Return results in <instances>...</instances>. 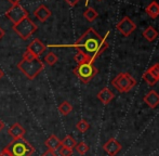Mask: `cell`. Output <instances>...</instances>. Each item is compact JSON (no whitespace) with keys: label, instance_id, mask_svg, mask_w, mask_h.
Returning a JSON list of instances; mask_svg holds the SVG:
<instances>
[{"label":"cell","instance_id":"6da1fadb","mask_svg":"<svg viewBox=\"0 0 159 156\" xmlns=\"http://www.w3.org/2000/svg\"><path fill=\"white\" fill-rule=\"evenodd\" d=\"M70 47L84 53L89 59L90 63L93 64V62L108 48V44H107L106 39L101 37L96 33L95 30L89 28Z\"/></svg>","mask_w":159,"mask_h":156},{"label":"cell","instance_id":"7a4b0ae2","mask_svg":"<svg viewBox=\"0 0 159 156\" xmlns=\"http://www.w3.org/2000/svg\"><path fill=\"white\" fill-rule=\"evenodd\" d=\"M17 68H19L28 79L33 80L43 71L44 64L42 63V61L39 57H36V59L30 60V61L22 60V61L19 62V64H17Z\"/></svg>","mask_w":159,"mask_h":156},{"label":"cell","instance_id":"3957f363","mask_svg":"<svg viewBox=\"0 0 159 156\" xmlns=\"http://www.w3.org/2000/svg\"><path fill=\"white\" fill-rule=\"evenodd\" d=\"M11 156H32L35 152V149L30 142L26 141L24 138L13 139L10 144L6 146Z\"/></svg>","mask_w":159,"mask_h":156},{"label":"cell","instance_id":"277c9868","mask_svg":"<svg viewBox=\"0 0 159 156\" xmlns=\"http://www.w3.org/2000/svg\"><path fill=\"white\" fill-rule=\"evenodd\" d=\"M74 74L77 76L78 79L84 84H88L90 82L95 75L98 74V68L93 65L92 63H82L78 64L75 68H74Z\"/></svg>","mask_w":159,"mask_h":156},{"label":"cell","instance_id":"5b68a950","mask_svg":"<svg viewBox=\"0 0 159 156\" xmlns=\"http://www.w3.org/2000/svg\"><path fill=\"white\" fill-rule=\"evenodd\" d=\"M111 85L115 87L116 90L125 93L129 92L133 87H135L136 80L129 73H120L111 80Z\"/></svg>","mask_w":159,"mask_h":156},{"label":"cell","instance_id":"8992f818","mask_svg":"<svg viewBox=\"0 0 159 156\" xmlns=\"http://www.w3.org/2000/svg\"><path fill=\"white\" fill-rule=\"evenodd\" d=\"M13 30L16 33V35H19V37H21L23 40H26L37 30V25L30 17H25L21 22L13 25Z\"/></svg>","mask_w":159,"mask_h":156},{"label":"cell","instance_id":"52a82bcc","mask_svg":"<svg viewBox=\"0 0 159 156\" xmlns=\"http://www.w3.org/2000/svg\"><path fill=\"white\" fill-rule=\"evenodd\" d=\"M6 16L8 17L13 23V25H14V24H17L19 22H21L22 20H24L25 17H28V12L19 3V4H14V6L11 7L6 12Z\"/></svg>","mask_w":159,"mask_h":156},{"label":"cell","instance_id":"ba28073f","mask_svg":"<svg viewBox=\"0 0 159 156\" xmlns=\"http://www.w3.org/2000/svg\"><path fill=\"white\" fill-rule=\"evenodd\" d=\"M118 32H120L125 37H128L136 30V25L129 16L122 17V20L116 25Z\"/></svg>","mask_w":159,"mask_h":156},{"label":"cell","instance_id":"9c48e42d","mask_svg":"<svg viewBox=\"0 0 159 156\" xmlns=\"http://www.w3.org/2000/svg\"><path fill=\"white\" fill-rule=\"evenodd\" d=\"M121 149H122V145L115 139V138H111V139L103 145V150H104L109 156H116L121 151Z\"/></svg>","mask_w":159,"mask_h":156},{"label":"cell","instance_id":"30bf717a","mask_svg":"<svg viewBox=\"0 0 159 156\" xmlns=\"http://www.w3.org/2000/svg\"><path fill=\"white\" fill-rule=\"evenodd\" d=\"M46 49H47L46 44L39 39H34L27 47V50L30 51L36 57H39L44 52Z\"/></svg>","mask_w":159,"mask_h":156},{"label":"cell","instance_id":"8fae6325","mask_svg":"<svg viewBox=\"0 0 159 156\" xmlns=\"http://www.w3.org/2000/svg\"><path fill=\"white\" fill-rule=\"evenodd\" d=\"M144 102L151 108H156L159 105V93L155 90H151L145 94Z\"/></svg>","mask_w":159,"mask_h":156},{"label":"cell","instance_id":"7c38bea8","mask_svg":"<svg viewBox=\"0 0 159 156\" xmlns=\"http://www.w3.org/2000/svg\"><path fill=\"white\" fill-rule=\"evenodd\" d=\"M34 15H35L40 22H46L47 20L51 16V11L49 10L44 4H41V6H39L34 11Z\"/></svg>","mask_w":159,"mask_h":156},{"label":"cell","instance_id":"4fadbf2b","mask_svg":"<svg viewBox=\"0 0 159 156\" xmlns=\"http://www.w3.org/2000/svg\"><path fill=\"white\" fill-rule=\"evenodd\" d=\"M115 98L114 92L109 88H103L100 92L98 93V99L102 102L103 104H108L111 101H113V99Z\"/></svg>","mask_w":159,"mask_h":156},{"label":"cell","instance_id":"5bb4252c","mask_svg":"<svg viewBox=\"0 0 159 156\" xmlns=\"http://www.w3.org/2000/svg\"><path fill=\"white\" fill-rule=\"evenodd\" d=\"M9 135L13 138V139H20V138H24V135H25V129L21 126L20 124L15 122L14 125L10 127L9 129Z\"/></svg>","mask_w":159,"mask_h":156},{"label":"cell","instance_id":"9a60e30c","mask_svg":"<svg viewBox=\"0 0 159 156\" xmlns=\"http://www.w3.org/2000/svg\"><path fill=\"white\" fill-rule=\"evenodd\" d=\"M145 12L152 19H157L159 16V3L157 1H152L145 8Z\"/></svg>","mask_w":159,"mask_h":156},{"label":"cell","instance_id":"2e32d148","mask_svg":"<svg viewBox=\"0 0 159 156\" xmlns=\"http://www.w3.org/2000/svg\"><path fill=\"white\" fill-rule=\"evenodd\" d=\"M46 145H47V148H48V150L57 151L61 148V140H60L57 135H51L50 137L47 139Z\"/></svg>","mask_w":159,"mask_h":156},{"label":"cell","instance_id":"e0dca14e","mask_svg":"<svg viewBox=\"0 0 159 156\" xmlns=\"http://www.w3.org/2000/svg\"><path fill=\"white\" fill-rule=\"evenodd\" d=\"M142 35H143V37H144V38L147 40V41L152 42V41H154V40L157 39L158 32L153 27V26H148V27H147L146 30L143 32Z\"/></svg>","mask_w":159,"mask_h":156},{"label":"cell","instance_id":"ac0fdd59","mask_svg":"<svg viewBox=\"0 0 159 156\" xmlns=\"http://www.w3.org/2000/svg\"><path fill=\"white\" fill-rule=\"evenodd\" d=\"M71 111H73V105H71L68 101H63L59 105V112L61 113L63 116H67Z\"/></svg>","mask_w":159,"mask_h":156},{"label":"cell","instance_id":"d6986e66","mask_svg":"<svg viewBox=\"0 0 159 156\" xmlns=\"http://www.w3.org/2000/svg\"><path fill=\"white\" fill-rule=\"evenodd\" d=\"M76 144H77V142H76V140L74 139L71 135H66V137L64 138L63 140L61 141V145L64 146V148H67V149H70V150H73L74 148L76 146Z\"/></svg>","mask_w":159,"mask_h":156},{"label":"cell","instance_id":"ffe728a7","mask_svg":"<svg viewBox=\"0 0 159 156\" xmlns=\"http://www.w3.org/2000/svg\"><path fill=\"white\" fill-rule=\"evenodd\" d=\"M84 16L86 17V20L88 22H93L96 17L98 16V14L95 11V9H93L90 7V8H87V10L84 12Z\"/></svg>","mask_w":159,"mask_h":156},{"label":"cell","instance_id":"44dd1931","mask_svg":"<svg viewBox=\"0 0 159 156\" xmlns=\"http://www.w3.org/2000/svg\"><path fill=\"white\" fill-rule=\"evenodd\" d=\"M76 128H77V130L79 131V132H87V131L89 130V128H90V125H89V122H87L86 119H81L79 120V122H77V125H76Z\"/></svg>","mask_w":159,"mask_h":156},{"label":"cell","instance_id":"7402d4cb","mask_svg":"<svg viewBox=\"0 0 159 156\" xmlns=\"http://www.w3.org/2000/svg\"><path fill=\"white\" fill-rule=\"evenodd\" d=\"M44 61H46V63L48 64V65L53 66L57 61H59V57H57V54H54L53 52H49L48 54L46 55V57H44Z\"/></svg>","mask_w":159,"mask_h":156},{"label":"cell","instance_id":"603a6c76","mask_svg":"<svg viewBox=\"0 0 159 156\" xmlns=\"http://www.w3.org/2000/svg\"><path fill=\"white\" fill-rule=\"evenodd\" d=\"M74 60L76 61V63L77 64H82V63H90V61H89V59L86 57V55L84 54L82 52H80V51H78L77 53L75 54V57H74Z\"/></svg>","mask_w":159,"mask_h":156},{"label":"cell","instance_id":"cb8c5ba5","mask_svg":"<svg viewBox=\"0 0 159 156\" xmlns=\"http://www.w3.org/2000/svg\"><path fill=\"white\" fill-rule=\"evenodd\" d=\"M76 151L79 153L80 155H84L89 151V145L84 142H79V143L76 144Z\"/></svg>","mask_w":159,"mask_h":156},{"label":"cell","instance_id":"d4e9b609","mask_svg":"<svg viewBox=\"0 0 159 156\" xmlns=\"http://www.w3.org/2000/svg\"><path fill=\"white\" fill-rule=\"evenodd\" d=\"M143 78H144V80L149 85V86H154V85H156V82H157V79H156L148 71H146V72L143 74Z\"/></svg>","mask_w":159,"mask_h":156},{"label":"cell","instance_id":"484cf974","mask_svg":"<svg viewBox=\"0 0 159 156\" xmlns=\"http://www.w3.org/2000/svg\"><path fill=\"white\" fill-rule=\"evenodd\" d=\"M149 73H151L152 75H153L154 77L157 79V81L159 80V63H156L155 65H153L152 66L149 70H147Z\"/></svg>","mask_w":159,"mask_h":156},{"label":"cell","instance_id":"4316f807","mask_svg":"<svg viewBox=\"0 0 159 156\" xmlns=\"http://www.w3.org/2000/svg\"><path fill=\"white\" fill-rule=\"evenodd\" d=\"M59 154L60 156H71L73 155V150L64 148V146L61 145V148L59 149Z\"/></svg>","mask_w":159,"mask_h":156},{"label":"cell","instance_id":"83f0119b","mask_svg":"<svg viewBox=\"0 0 159 156\" xmlns=\"http://www.w3.org/2000/svg\"><path fill=\"white\" fill-rule=\"evenodd\" d=\"M34 59H36V57L30 51H28V50H26L25 52H24V54H23V60H26V61H30V60H34Z\"/></svg>","mask_w":159,"mask_h":156},{"label":"cell","instance_id":"f1b7e54d","mask_svg":"<svg viewBox=\"0 0 159 156\" xmlns=\"http://www.w3.org/2000/svg\"><path fill=\"white\" fill-rule=\"evenodd\" d=\"M41 156H57V154L55 153V151H52V150H48L43 153Z\"/></svg>","mask_w":159,"mask_h":156},{"label":"cell","instance_id":"f546056e","mask_svg":"<svg viewBox=\"0 0 159 156\" xmlns=\"http://www.w3.org/2000/svg\"><path fill=\"white\" fill-rule=\"evenodd\" d=\"M66 1V3L68 4L69 7H75L76 4L79 2V0H65Z\"/></svg>","mask_w":159,"mask_h":156},{"label":"cell","instance_id":"4dcf8cb0","mask_svg":"<svg viewBox=\"0 0 159 156\" xmlns=\"http://www.w3.org/2000/svg\"><path fill=\"white\" fill-rule=\"evenodd\" d=\"M0 156H11V154L8 152V150H7V149L4 148L3 150H2L1 152H0Z\"/></svg>","mask_w":159,"mask_h":156},{"label":"cell","instance_id":"1f68e13d","mask_svg":"<svg viewBox=\"0 0 159 156\" xmlns=\"http://www.w3.org/2000/svg\"><path fill=\"white\" fill-rule=\"evenodd\" d=\"M4 35H6V32H4V30H3V28L0 27V40H1L2 38H3Z\"/></svg>","mask_w":159,"mask_h":156},{"label":"cell","instance_id":"d6a6232c","mask_svg":"<svg viewBox=\"0 0 159 156\" xmlns=\"http://www.w3.org/2000/svg\"><path fill=\"white\" fill-rule=\"evenodd\" d=\"M8 1L10 2V3L12 4V6H14V4H19L21 0H8Z\"/></svg>","mask_w":159,"mask_h":156},{"label":"cell","instance_id":"836d02e7","mask_svg":"<svg viewBox=\"0 0 159 156\" xmlns=\"http://www.w3.org/2000/svg\"><path fill=\"white\" fill-rule=\"evenodd\" d=\"M3 128H4V122H2L1 119H0V131H1V130H2V129H3Z\"/></svg>","mask_w":159,"mask_h":156},{"label":"cell","instance_id":"e575fe53","mask_svg":"<svg viewBox=\"0 0 159 156\" xmlns=\"http://www.w3.org/2000/svg\"><path fill=\"white\" fill-rule=\"evenodd\" d=\"M3 75H4V74H3V72H2V70L0 68V79H1V78L3 77Z\"/></svg>","mask_w":159,"mask_h":156},{"label":"cell","instance_id":"d590c367","mask_svg":"<svg viewBox=\"0 0 159 156\" xmlns=\"http://www.w3.org/2000/svg\"><path fill=\"white\" fill-rule=\"evenodd\" d=\"M88 2H89V0H86V4H88Z\"/></svg>","mask_w":159,"mask_h":156}]
</instances>
